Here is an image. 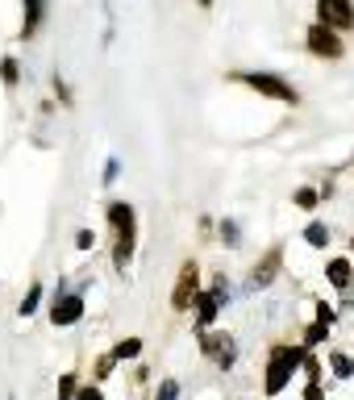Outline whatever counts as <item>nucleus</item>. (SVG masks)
I'll return each instance as SVG.
<instances>
[{
	"instance_id": "obj_1",
	"label": "nucleus",
	"mask_w": 354,
	"mask_h": 400,
	"mask_svg": "<svg viewBox=\"0 0 354 400\" xmlns=\"http://www.w3.org/2000/svg\"><path fill=\"white\" fill-rule=\"evenodd\" d=\"M109 225H113V267L125 271L129 259H134V246H138V213L134 205H125V200H113V205L105 209Z\"/></svg>"
},
{
	"instance_id": "obj_2",
	"label": "nucleus",
	"mask_w": 354,
	"mask_h": 400,
	"mask_svg": "<svg viewBox=\"0 0 354 400\" xmlns=\"http://www.w3.org/2000/svg\"><path fill=\"white\" fill-rule=\"evenodd\" d=\"M305 355H309V346L275 342V346H271V355H267V379H263V392H267V396H279V392L292 384L296 367H305Z\"/></svg>"
},
{
	"instance_id": "obj_3",
	"label": "nucleus",
	"mask_w": 354,
	"mask_h": 400,
	"mask_svg": "<svg viewBox=\"0 0 354 400\" xmlns=\"http://www.w3.org/2000/svg\"><path fill=\"white\" fill-rule=\"evenodd\" d=\"M233 84H246L250 92H259L263 100H279V105H300V92H296V84H288L283 75H271V71H233L229 75Z\"/></svg>"
},
{
	"instance_id": "obj_4",
	"label": "nucleus",
	"mask_w": 354,
	"mask_h": 400,
	"mask_svg": "<svg viewBox=\"0 0 354 400\" xmlns=\"http://www.w3.org/2000/svg\"><path fill=\"white\" fill-rule=\"evenodd\" d=\"M200 355H205L213 367H221V371H229L233 363H238V342H233V334H221V329H200Z\"/></svg>"
},
{
	"instance_id": "obj_5",
	"label": "nucleus",
	"mask_w": 354,
	"mask_h": 400,
	"mask_svg": "<svg viewBox=\"0 0 354 400\" xmlns=\"http://www.w3.org/2000/svg\"><path fill=\"white\" fill-rule=\"evenodd\" d=\"M305 46H309V55L317 59H342L346 55V42H342V29L325 25V21H313L305 29Z\"/></svg>"
},
{
	"instance_id": "obj_6",
	"label": "nucleus",
	"mask_w": 354,
	"mask_h": 400,
	"mask_svg": "<svg viewBox=\"0 0 354 400\" xmlns=\"http://www.w3.org/2000/svg\"><path fill=\"white\" fill-rule=\"evenodd\" d=\"M196 296H200V263L196 259H184L179 263V279L171 288V309L175 313H192Z\"/></svg>"
},
{
	"instance_id": "obj_7",
	"label": "nucleus",
	"mask_w": 354,
	"mask_h": 400,
	"mask_svg": "<svg viewBox=\"0 0 354 400\" xmlns=\"http://www.w3.org/2000/svg\"><path fill=\"white\" fill-rule=\"evenodd\" d=\"M279 271H283V246H271L267 255L255 263V271H250V288H255V292L271 288V284L279 279Z\"/></svg>"
},
{
	"instance_id": "obj_8",
	"label": "nucleus",
	"mask_w": 354,
	"mask_h": 400,
	"mask_svg": "<svg viewBox=\"0 0 354 400\" xmlns=\"http://www.w3.org/2000/svg\"><path fill=\"white\" fill-rule=\"evenodd\" d=\"M317 21L333 29H354V0H317Z\"/></svg>"
},
{
	"instance_id": "obj_9",
	"label": "nucleus",
	"mask_w": 354,
	"mask_h": 400,
	"mask_svg": "<svg viewBox=\"0 0 354 400\" xmlns=\"http://www.w3.org/2000/svg\"><path fill=\"white\" fill-rule=\"evenodd\" d=\"M50 321H55V325H75V321H84V296H79V292L55 296V300H50Z\"/></svg>"
},
{
	"instance_id": "obj_10",
	"label": "nucleus",
	"mask_w": 354,
	"mask_h": 400,
	"mask_svg": "<svg viewBox=\"0 0 354 400\" xmlns=\"http://www.w3.org/2000/svg\"><path fill=\"white\" fill-rule=\"evenodd\" d=\"M225 305H221V296L209 288V292H200L196 296V305H192V313H196V329H209L213 321H217V313H221Z\"/></svg>"
},
{
	"instance_id": "obj_11",
	"label": "nucleus",
	"mask_w": 354,
	"mask_h": 400,
	"mask_svg": "<svg viewBox=\"0 0 354 400\" xmlns=\"http://www.w3.org/2000/svg\"><path fill=\"white\" fill-rule=\"evenodd\" d=\"M325 279H329L338 292H346V288L354 284V263H350V259H329V263H325Z\"/></svg>"
},
{
	"instance_id": "obj_12",
	"label": "nucleus",
	"mask_w": 354,
	"mask_h": 400,
	"mask_svg": "<svg viewBox=\"0 0 354 400\" xmlns=\"http://www.w3.org/2000/svg\"><path fill=\"white\" fill-rule=\"evenodd\" d=\"M21 5H25V13H21V38H34L38 25H42V17H46V0H21Z\"/></svg>"
},
{
	"instance_id": "obj_13",
	"label": "nucleus",
	"mask_w": 354,
	"mask_h": 400,
	"mask_svg": "<svg viewBox=\"0 0 354 400\" xmlns=\"http://www.w3.org/2000/svg\"><path fill=\"white\" fill-rule=\"evenodd\" d=\"M321 200H325V196H321L317 188H296V192H292V205H296V209H305V213H309V209H317Z\"/></svg>"
},
{
	"instance_id": "obj_14",
	"label": "nucleus",
	"mask_w": 354,
	"mask_h": 400,
	"mask_svg": "<svg viewBox=\"0 0 354 400\" xmlns=\"http://www.w3.org/2000/svg\"><path fill=\"white\" fill-rule=\"evenodd\" d=\"M305 242H309L313 250L329 246V225H325V221H309V229H305Z\"/></svg>"
},
{
	"instance_id": "obj_15",
	"label": "nucleus",
	"mask_w": 354,
	"mask_h": 400,
	"mask_svg": "<svg viewBox=\"0 0 354 400\" xmlns=\"http://www.w3.org/2000/svg\"><path fill=\"white\" fill-rule=\"evenodd\" d=\"M0 79H5V88H17V79H21V63H17L13 55L0 59Z\"/></svg>"
},
{
	"instance_id": "obj_16",
	"label": "nucleus",
	"mask_w": 354,
	"mask_h": 400,
	"mask_svg": "<svg viewBox=\"0 0 354 400\" xmlns=\"http://www.w3.org/2000/svg\"><path fill=\"white\" fill-rule=\"evenodd\" d=\"M329 367H333V375H338V379H350V375H354V359H350V355H342V350H333V355H329Z\"/></svg>"
},
{
	"instance_id": "obj_17",
	"label": "nucleus",
	"mask_w": 354,
	"mask_h": 400,
	"mask_svg": "<svg viewBox=\"0 0 354 400\" xmlns=\"http://www.w3.org/2000/svg\"><path fill=\"white\" fill-rule=\"evenodd\" d=\"M325 334H329V321H321V317H317V321L305 329V342H300V346H309V350H313V346H321V342H325Z\"/></svg>"
},
{
	"instance_id": "obj_18",
	"label": "nucleus",
	"mask_w": 354,
	"mask_h": 400,
	"mask_svg": "<svg viewBox=\"0 0 354 400\" xmlns=\"http://www.w3.org/2000/svg\"><path fill=\"white\" fill-rule=\"evenodd\" d=\"M113 355H117V359H138V355H142V342H138V338H121V342L113 346Z\"/></svg>"
},
{
	"instance_id": "obj_19",
	"label": "nucleus",
	"mask_w": 354,
	"mask_h": 400,
	"mask_svg": "<svg viewBox=\"0 0 354 400\" xmlns=\"http://www.w3.org/2000/svg\"><path fill=\"white\" fill-rule=\"evenodd\" d=\"M221 242H225V246H242V225H238L233 217L221 221Z\"/></svg>"
},
{
	"instance_id": "obj_20",
	"label": "nucleus",
	"mask_w": 354,
	"mask_h": 400,
	"mask_svg": "<svg viewBox=\"0 0 354 400\" xmlns=\"http://www.w3.org/2000/svg\"><path fill=\"white\" fill-rule=\"evenodd\" d=\"M38 305H42V284L34 279V284H29V292H25V300H21V317H29Z\"/></svg>"
},
{
	"instance_id": "obj_21",
	"label": "nucleus",
	"mask_w": 354,
	"mask_h": 400,
	"mask_svg": "<svg viewBox=\"0 0 354 400\" xmlns=\"http://www.w3.org/2000/svg\"><path fill=\"white\" fill-rule=\"evenodd\" d=\"M75 392H79V375L67 371V375L59 379V400H75Z\"/></svg>"
},
{
	"instance_id": "obj_22",
	"label": "nucleus",
	"mask_w": 354,
	"mask_h": 400,
	"mask_svg": "<svg viewBox=\"0 0 354 400\" xmlns=\"http://www.w3.org/2000/svg\"><path fill=\"white\" fill-rule=\"evenodd\" d=\"M155 400H179V379H171V375H167V379L155 388Z\"/></svg>"
},
{
	"instance_id": "obj_23",
	"label": "nucleus",
	"mask_w": 354,
	"mask_h": 400,
	"mask_svg": "<svg viewBox=\"0 0 354 400\" xmlns=\"http://www.w3.org/2000/svg\"><path fill=\"white\" fill-rule=\"evenodd\" d=\"M113 363H117V355H113V350H109V355H100V359H96V379L113 375Z\"/></svg>"
},
{
	"instance_id": "obj_24",
	"label": "nucleus",
	"mask_w": 354,
	"mask_h": 400,
	"mask_svg": "<svg viewBox=\"0 0 354 400\" xmlns=\"http://www.w3.org/2000/svg\"><path fill=\"white\" fill-rule=\"evenodd\" d=\"M75 400H105V396H100V384H79Z\"/></svg>"
},
{
	"instance_id": "obj_25",
	"label": "nucleus",
	"mask_w": 354,
	"mask_h": 400,
	"mask_svg": "<svg viewBox=\"0 0 354 400\" xmlns=\"http://www.w3.org/2000/svg\"><path fill=\"white\" fill-rule=\"evenodd\" d=\"M92 242H96L92 229H75V246H79V250H92Z\"/></svg>"
},
{
	"instance_id": "obj_26",
	"label": "nucleus",
	"mask_w": 354,
	"mask_h": 400,
	"mask_svg": "<svg viewBox=\"0 0 354 400\" xmlns=\"http://www.w3.org/2000/svg\"><path fill=\"white\" fill-rule=\"evenodd\" d=\"M305 400H325V392H321V379H309V384H305Z\"/></svg>"
},
{
	"instance_id": "obj_27",
	"label": "nucleus",
	"mask_w": 354,
	"mask_h": 400,
	"mask_svg": "<svg viewBox=\"0 0 354 400\" xmlns=\"http://www.w3.org/2000/svg\"><path fill=\"white\" fill-rule=\"evenodd\" d=\"M317 317H321V321H329V325L338 321V313H333V305H325V300H317Z\"/></svg>"
},
{
	"instance_id": "obj_28",
	"label": "nucleus",
	"mask_w": 354,
	"mask_h": 400,
	"mask_svg": "<svg viewBox=\"0 0 354 400\" xmlns=\"http://www.w3.org/2000/svg\"><path fill=\"white\" fill-rule=\"evenodd\" d=\"M305 375H309V379H321V363H317L313 355H305Z\"/></svg>"
},
{
	"instance_id": "obj_29",
	"label": "nucleus",
	"mask_w": 354,
	"mask_h": 400,
	"mask_svg": "<svg viewBox=\"0 0 354 400\" xmlns=\"http://www.w3.org/2000/svg\"><path fill=\"white\" fill-rule=\"evenodd\" d=\"M117 171H121V163H117V159H109V163H105V184H113V179H117Z\"/></svg>"
},
{
	"instance_id": "obj_30",
	"label": "nucleus",
	"mask_w": 354,
	"mask_h": 400,
	"mask_svg": "<svg viewBox=\"0 0 354 400\" xmlns=\"http://www.w3.org/2000/svg\"><path fill=\"white\" fill-rule=\"evenodd\" d=\"M196 9H213V0H196Z\"/></svg>"
},
{
	"instance_id": "obj_31",
	"label": "nucleus",
	"mask_w": 354,
	"mask_h": 400,
	"mask_svg": "<svg viewBox=\"0 0 354 400\" xmlns=\"http://www.w3.org/2000/svg\"><path fill=\"white\" fill-rule=\"evenodd\" d=\"M350 250H354V242H350Z\"/></svg>"
}]
</instances>
